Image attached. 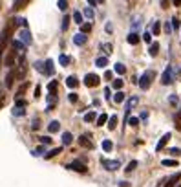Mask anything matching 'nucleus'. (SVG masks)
<instances>
[{"label":"nucleus","instance_id":"f257e3e1","mask_svg":"<svg viewBox=\"0 0 181 187\" xmlns=\"http://www.w3.org/2000/svg\"><path fill=\"white\" fill-rule=\"evenodd\" d=\"M154 77H156V73H154L152 70H146V72H144V73L139 77V81H137L141 90H148V88H150V84H152V79H154Z\"/></svg>","mask_w":181,"mask_h":187},{"label":"nucleus","instance_id":"f03ea898","mask_svg":"<svg viewBox=\"0 0 181 187\" xmlns=\"http://www.w3.org/2000/svg\"><path fill=\"white\" fill-rule=\"evenodd\" d=\"M174 83V70H172V66H166V70L163 72V75H161V84H172Z\"/></svg>","mask_w":181,"mask_h":187},{"label":"nucleus","instance_id":"7ed1b4c3","mask_svg":"<svg viewBox=\"0 0 181 187\" xmlns=\"http://www.w3.org/2000/svg\"><path fill=\"white\" fill-rule=\"evenodd\" d=\"M84 84H86L88 88H95V86H99V84H101V77H99V75H95V73H86V77H84Z\"/></svg>","mask_w":181,"mask_h":187},{"label":"nucleus","instance_id":"20e7f679","mask_svg":"<svg viewBox=\"0 0 181 187\" xmlns=\"http://www.w3.org/2000/svg\"><path fill=\"white\" fill-rule=\"evenodd\" d=\"M101 165L104 167L106 171H117L121 167L117 160H106V158H101Z\"/></svg>","mask_w":181,"mask_h":187},{"label":"nucleus","instance_id":"39448f33","mask_svg":"<svg viewBox=\"0 0 181 187\" xmlns=\"http://www.w3.org/2000/svg\"><path fill=\"white\" fill-rule=\"evenodd\" d=\"M66 167H68L70 171H77V172H82V174H84V172L88 171V167L84 165L82 162H77V160H75V162H71V163H68Z\"/></svg>","mask_w":181,"mask_h":187},{"label":"nucleus","instance_id":"423d86ee","mask_svg":"<svg viewBox=\"0 0 181 187\" xmlns=\"http://www.w3.org/2000/svg\"><path fill=\"white\" fill-rule=\"evenodd\" d=\"M19 37H20V42H24V44H31V42H33V37H31V33H29L28 28H24V29L20 31Z\"/></svg>","mask_w":181,"mask_h":187},{"label":"nucleus","instance_id":"0eeeda50","mask_svg":"<svg viewBox=\"0 0 181 187\" xmlns=\"http://www.w3.org/2000/svg\"><path fill=\"white\" fill-rule=\"evenodd\" d=\"M46 103H48V110H53V106L59 103V96H57V94H51V92H50V94L46 96Z\"/></svg>","mask_w":181,"mask_h":187},{"label":"nucleus","instance_id":"6e6552de","mask_svg":"<svg viewBox=\"0 0 181 187\" xmlns=\"http://www.w3.org/2000/svg\"><path fill=\"white\" fill-rule=\"evenodd\" d=\"M79 145L82 147V149H90V150H92V149H93V141L90 140V136L82 134V136L79 138Z\"/></svg>","mask_w":181,"mask_h":187},{"label":"nucleus","instance_id":"1a4fd4ad","mask_svg":"<svg viewBox=\"0 0 181 187\" xmlns=\"http://www.w3.org/2000/svg\"><path fill=\"white\" fill-rule=\"evenodd\" d=\"M11 48H13L17 53H20V55H24V51H26V50H24V48H26V44H24V42H20V41H17V39H13V41H11Z\"/></svg>","mask_w":181,"mask_h":187},{"label":"nucleus","instance_id":"9d476101","mask_svg":"<svg viewBox=\"0 0 181 187\" xmlns=\"http://www.w3.org/2000/svg\"><path fill=\"white\" fill-rule=\"evenodd\" d=\"M88 42V35H84V33H77V35H73V44H77V46H84Z\"/></svg>","mask_w":181,"mask_h":187},{"label":"nucleus","instance_id":"9b49d317","mask_svg":"<svg viewBox=\"0 0 181 187\" xmlns=\"http://www.w3.org/2000/svg\"><path fill=\"white\" fill-rule=\"evenodd\" d=\"M44 73L46 75H53L55 73V66H53V61L51 59H48V61L44 62Z\"/></svg>","mask_w":181,"mask_h":187},{"label":"nucleus","instance_id":"f8f14e48","mask_svg":"<svg viewBox=\"0 0 181 187\" xmlns=\"http://www.w3.org/2000/svg\"><path fill=\"white\" fill-rule=\"evenodd\" d=\"M15 57H17V51H15V50H11V51L6 55L4 64H6V66H13V64H15Z\"/></svg>","mask_w":181,"mask_h":187},{"label":"nucleus","instance_id":"ddd939ff","mask_svg":"<svg viewBox=\"0 0 181 187\" xmlns=\"http://www.w3.org/2000/svg\"><path fill=\"white\" fill-rule=\"evenodd\" d=\"M170 138H172L170 134H165V136H163V138L159 140V143L156 145V150H157V152H159V150H163V149H165V145L168 143V140H170Z\"/></svg>","mask_w":181,"mask_h":187},{"label":"nucleus","instance_id":"4468645a","mask_svg":"<svg viewBox=\"0 0 181 187\" xmlns=\"http://www.w3.org/2000/svg\"><path fill=\"white\" fill-rule=\"evenodd\" d=\"M60 152H62V147H55V149H51L48 154H44V158H46V160H51V158H55V156H59Z\"/></svg>","mask_w":181,"mask_h":187},{"label":"nucleus","instance_id":"2eb2a0df","mask_svg":"<svg viewBox=\"0 0 181 187\" xmlns=\"http://www.w3.org/2000/svg\"><path fill=\"white\" fill-rule=\"evenodd\" d=\"M66 84H68V88H77V86H79V79H77L75 75H70V77L66 79Z\"/></svg>","mask_w":181,"mask_h":187},{"label":"nucleus","instance_id":"dca6fc26","mask_svg":"<svg viewBox=\"0 0 181 187\" xmlns=\"http://www.w3.org/2000/svg\"><path fill=\"white\" fill-rule=\"evenodd\" d=\"M137 103H139V99H137V97H130V99H128V103H126V116L130 114V110H132V108H134Z\"/></svg>","mask_w":181,"mask_h":187},{"label":"nucleus","instance_id":"f3484780","mask_svg":"<svg viewBox=\"0 0 181 187\" xmlns=\"http://www.w3.org/2000/svg\"><path fill=\"white\" fill-rule=\"evenodd\" d=\"M28 4H29V0H15V6H13V9H15V11H20V9H24Z\"/></svg>","mask_w":181,"mask_h":187},{"label":"nucleus","instance_id":"a211bd4d","mask_svg":"<svg viewBox=\"0 0 181 187\" xmlns=\"http://www.w3.org/2000/svg\"><path fill=\"white\" fill-rule=\"evenodd\" d=\"M148 51H150V55H152V57H156V55L159 53V42H152Z\"/></svg>","mask_w":181,"mask_h":187},{"label":"nucleus","instance_id":"6ab92c4d","mask_svg":"<svg viewBox=\"0 0 181 187\" xmlns=\"http://www.w3.org/2000/svg\"><path fill=\"white\" fill-rule=\"evenodd\" d=\"M71 141H73V136H71L70 132H64V134H62V143H64V145H71Z\"/></svg>","mask_w":181,"mask_h":187},{"label":"nucleus","instance_id":"aec40b11","mask_svg":"<svg viewBox=\"0 0 181 187\" xmlns=\"http://www.w3.org/2000/svg\"><path fill=\"white\" fill-rule=\"evenodd\" d=\"M126 41H128V44H137V42H139V35L132 31V33H130V35L126 37Z\"/></svg>","mask_w":181,"mask_h":187},{"label":"nucleus","instance_id":"412c9836","mask_svg":"<svg viewBox=\"0 0 181 187\" xmlns=\"http://www.w3.org/2000/svg\"><path fill=\"white\" fill-rule=\"evenodd\" d=\"M115 127H117V116L108 118V128H110V130H115Z\"/></svg>","mask_w":181,"mask_h":187},{"label":"nucleus","instance_id":"4be33fe9","mask_svg":"<svg viewBox=\"0 0 181 187\" xmlns=\"http://www.w3.org/2000/svg\"><path fill=\"white\" fill-rule=\"evenodd\" d=\"M90 31H92V24H90V22H82V24H80V33L86 35V33H90Z\"/></svg>","mask_w":181,"mask_h":187},{"label":"nucleus","instance_id":"5701e85b","mask_svg":"<svg viewBox=\"0 0 181 187\" xmlns=\"http://www.w3.org/2000/svg\"><path fill=\"white\" fill-rule=\"evenodd\" d=\"M106 64H108L106 57H97L95 59V66H99V68H106Z\"/></svg>","mask_w":181,"mask_h":187},{"label":"nucleus","instance_id":"b1692460","mask_svg":"<svg viewBox=\"0 0 181 187\" xmlns=\"http://www.w3.org/2000/svg\"><path fill=\"white\" fill-rule=\"evenodd\" d=\"M114 70H115V73H119V75H124V73H126V68H124V64H121V62H117V64L114 66Z\"/></svg>","mask_w":181,"mask_h":187},{"label":"nucleus","instance_id":"393cba45","mask_svg":"<svg viewBox=\"0 0 181 187\" xmlns=\"http://www.w3.org/2000/svg\"><path fill=\"white\" fill-rule=\"evenodd\" d=\"M59 128H60L59 121H51V123L48 125V130H50V132H59Z\"/></svg>","mask_w":181,"mask_h":187},{"label":"nucleus","instance_id":"a878e982","mask_svg":"<svg viewBox=\"0 0 181 187\" xmlns=\"http://www.w3.org/2000/svg\"><path fill=\"white\" fill-rule=\"evenodd\" d=\"M70 20H71V19H70L68 15H64V17H62V24H60V29H62V31H66V29H68V26H70Z\"/></svg>","mask_w":181,"mask_h":187},{"label":"nucleus","instance_id":"bb28decb","mask_svg":"<svg viewBox=\"0 0 181 187\" xmlns=\"http://www.w3.org/2000/svg\"><path fill=\"white\" fill-rule=\"evenodd\" d=\"M112 149H114V143H112L110 140H104V141H102V150H104V152H110Z\"/></svg>","mask_w":181,"mask_h":187},{"label":"nucleus","instance_id":"cd10ccee","mask_svg":"<svg viewBox=\"0 0 181 187\" xmlns=\"http://www.w3.org/2000/svg\"><path fill=\"white\" fill-rule=\"evenodd\" d=\"M95 121H97L95 125H99V127H102V125H104L106 121H108V116H106V114H101V116H97V119H95Z\"/></svg>","mask_w":181,"mask_h":187},{"label":"nucleus","instance_id":"c85d7f7f","mask_svg":"<svg viewBox=\"0 0 181 187\" xmlns=\"http://www.w3.org/2000/svg\"><path fill=\"white\" fill-rule=\"evenodd\" d=\"M57 88H59V81H51V83L48 84V92H51V94H55Z\"/></svg>","mask_w":181,"mask_h":187},{"label":"nucleus","instance_id":"c756f323","mask_svg":"<svg viewBox=\"0 0 181 187\" xmlns=\"http://www.w3.org/2000/svg\"><path fill=\"white\" fill-rule=\"evenodd\" d=\"M59 62L62 64V66H70V62H71V59H70L68 55H60V57H59Z\"/></svg>","mask_w":181,"mask_h":187},{"label":"nucleus","instance_id":"7c9ffc66","mask_svg":"<svg viewBox=\"0 0 181 187\" xmlns=\"http://www.w3.org/2000/svg\"><path fill=\"white\" fill-rule=\"evenodd\" d=\"M13 79H15V73H13V72H9V73H7V79H6V86H7V88H11V86H13Z\"/></svg>","mask_w":181,"mask_h":187},{"label":"nucleus","instance_id":"2f4dec72","mask_svg":"<svg viewBox=\"0 0 181 187\" xmlns=\"http://www.w3.org/2000/svg\"><path fill=\"white\" fill-rule=\"evenodd\" d=\"M82 15H84V17H86V19H88V20H92V19H93V15H95V13H93V9H92V7H86V9H84V13H82Z\"/></svg>","mask_w":181,"mask_h":187},{"label":"nucleus","instance_id":"473e14b6","mask_svg":"<svg viewBox=\"0 0 181 187\" xmlns=\"http://www.w3.org/2000/svg\"><path fill=\"white\" fill-rule=\"evenodd\" d=\"M24 114H26V110H24V106H15V108H13V116H24Z\"/></svg>","mask_w":181,"mask_h":187},{"label":"nucleus","instance_id":"72a5a7b5","mask_svg":"<svg viewBox=\"0 0 181 187\" xmlns=\"http://www.w3.org/2000/svg\"><path fill=\"white\" fill-rule=\"evenodd\" d=\"M159 31H161V22H154V26H152V33L154 35H159Z\"/></svg>","mask_w":181,"mask_h":187},{"label":"nucleus","instance_id":"f704fd0d","mask_svg":"<svg viewBox=\"0 0 181 187\" xmlns=\"http://www.w3.org/2000/svg\"><path fill=\"white\" fill-rule=\"evenodd\" d=\"M124 101V94L123 92H117L115 96H114V103H123Z\"/></svg>","mask_w":181,"mask_h":187},{"label":"nucleus","instance_id":"c9c22d12","mask_svg":"<svg viewBox=\"0 0 181 187\" xmlns=\"http://www.w3.org/2000/svg\"><path fill=\"white\" fill-rule=\"evenodd\" d=\"M161 163L165 167H178V162H176V160H163Z\"/></svg>","mask_w":181,"mask_h":187},{"label":"nucleus","instance_id":"e433bc0d","mask_svg":"<svg viewBox=\"0 0 181 187\" xmlns=\"http://www.w3.org/2000/svg\"><path fill=\"white\" fill-rule=\"evenodd\" d=\"M112 86H114L115 90H121V88H123V79H114V81H112Z\"/></svg>","mask_w":181,"mask_h":187},{"label":"nucleus","instance_id":"4c0bfd02","mask_svg":"<svg viewBox=\"0 0 181 187\" xmlns=\"http://www.w3.org/2000/svg\"><path fill=\"white\" fill-rule=\"evenodd\" d=\"M101 50H104V53H106V55H110V53H112V44H110V42H106V44H102V46H101Z\"/></svg>","mask_w":181,"mask_h":187},{"label":"nucleus","instance_id":"58836bf2","mask_svg":"<svg viewBox=\"0 0 181 187\" xmlns=\"http://www.w3.org/2000/svg\"><path fill=\"white\" fill-rule=\"evenodd\" d=\"M95 119H97V116H95L93 112H88V114L84 116V121H86V123H88V121H95Z\"/></svg>","mask_w":181,"mask_h":187},{"label":"nucleus","instance_id":"ea45409f","mask_svg":"<svg viewBox=\"0 0 181 187\" xmlns=\"http://www.w3.org/2000/svg\"><path fill=\"white\" fill-rule=\"evenodd\" d=\"M181 178V174H174L170 180H168V184H166V187H174V184H176V180H179Z\"/></svg>","mask_w":181,"mask_h":187},{"label":"nucleus","instance_id":"a19ab883","mask_svg":"<svg viewBox=\"0 0 181 187\" xmlns=\"http://www.w3.org/2000/svg\"><path fill=\"white\" fill-rule=\"evenodd\" d=\"M57 6H59L60 11H66V9H68V0H59V4H57Z\"/></svg>","mask_w":181,"mask_h":187},{"label":"nucleus","instance_id":"79ce46f5","mask_svg":"<svg viewBox=\"0 0 181 187\" xmlns=\"http://www.w3.org/2000/svg\"><path fill=\"white\" fill-rule=\"evenodd\" d=\"M136 167H137V162H136V160H132V162L126 165V169H124V171H126V172H130V171H134Z\"/></svg>","mask_w":181,"mask_h":187},{"label":"nucleus","instance_id":"37998d69","mask_svg":"<svg viewBox=\"0 0 181 187\" xmlns=\"http://www.w3.org/2000/svg\"><path fill=\"white\" fill-rule=\"evenodd\" d=\"M170 26H172V29H179V28H181L179 19H176V17H174V19H172V24H170Z\"/></svg>","mask_w":181,"mask_h":187},{"label":"nucleus","instance_id":"c03bdc74","mask_svg":"<svg viewBox=\"0 0 181 187\" xmlns=\"http://www.w3.org/2000/svg\"><path fill=\"white\" fill-rule=\"evenodd\" d=\"M73 22H75V24H82V15H80L79 11L73 13Z\"/></svg>","mask_w":181,"mask_h":187},{"label":"nucleus","instance_id":"a18cd8bd","mask_svg":"<svg viewBox=\"0 0 181 187\" xmlns=\"http://www.w3.org/2000/svg\"><path fill=\"white\" fill-rule=\"evenodd\" d=\"M35 70H39L40 73H44V62H42V61H37V62H35Z\"/></svg>","mask_w":181,"mask_h":187},{"label":"nucleus","instance_id":"49530a36","mask_svg":"<svg viewBox=\"0 0 181 187\" xmlns=\"http://www.w3.org/2000/svg\"><path fill=\"white\" fill-rule=\"evenodd\" d=\"M13 22H17V24H20L22 28H28V20H26V19H13Z\"/></svg>","mask_w":181,"mask_h":187},{"label":"nucleus","instance_id":"de8ad7c7","mask_svg":"<svg viewBox=\"0 0 181 187\" xmlns=\"http://www.w3.org/2000/svg\"><path fill=\"white\" fill-rule=\"evenodd\" d=\"M168 152H170L172 156H179V154H181V149H178V147H174V149H168Z\"/></svg>","mask_w":181,"mask_h":187},{"label":"nucleus","instance_id":"09e8293b","mask_svg":"<svg viewBox=\"0 0 181 187\" xmlns=\"http://www.w3.org/2000/svg\"><path fill=\"white\" fill-rule=\"evenodd\" d=\"M40 143L50 145V143H51V138H50V136H42V138H40Z\"/></svg>","mask_w":181,"mask_h":187},{"label":"nucleus","instance_id":"8fccbe9b","mask_svg":"<svg viewBox=\"0 0 181 187\" xmlns=\"http://www.w3.org/2000/svg\"><path fill=\"white\" fill-rule=\"evenodd\" d=\"M128 125L137 127V125H139V119H137V118H128Z\"/></svg>","mask_w":181,"mask_h":187},{"label":"nucleus","instance_id":"3c124183","mask_svg":"<svg viewBox=\"0 0 181 187\" xmlns=\"http://www.w3.org/2000/svg\"><path fill=\"white\" fill-rule=\"evenodd\" d=\"M143 41H144V42H152V33H148V31L143 33Z\"/></svg>","mask_w":181,"mask_h":187},{"label":"nucleus","instance_id":"603ef678","mask_svg":"<svg viewBox=\"0 0 181 187\" xmlns=\"http://www.w3.org/2000/svg\"><path fill=\"white\" fill-rule=\"evenodd\" d=\"M4 103H6V92L0 90V106H4Z\"/></svg>","mask_w":181,"mask_h":187},{"label":"nucleus","instance_id":"864d4df0","mask_svg":"<svg viewBox=\"0 0 181 187\" xmlns=\"http://www.w3.org/2000/svg\"><path fill=\"white\" fill-rule=\"evenodd\" d=\"M68 99H70V103H75V101H77V94H70Z\"/></svg>","mask_w":181,"mask_h":187},{"label":"nucleus","instance_id":"5fc2aeb1","mask_svg":"<svg viewBox=\"0 0 181 187\" xmlns=\"http://www.w3.org/2000/svg\"><path fill=\"white\" fill-rule=\"evenodd\" d=\"M176 128L181 130V118H179V116H176Z\"/></svg>","mask_w":181,"mask_h":187},{"label":"nucleus","instance_id":"6e6d98bb","mask_svg":"<svg viewBox=\"0 0 181 187\" xmlns=\"http://www.w3.org/2000/svg\"><path fill=\"white\" fill-rule=\"evenodd\" d=\"M168 101H170V105H178V97H176V96H170Z\"/></svg>","mask_w":181,"mask_h":187},{"label":"nucleus","instance_id":"4d7b16f0","mask_svg":"<svg viewBox=\"0 0 181 187\" xmlns=\"http://www.w3.org/2000/svg\"><path fill=\"white\" fill-rule=\"evenodd\" d=\"M161 7L166 9V7H168V0H161Z\"/></svg>","mask_w":181,"mask_h":187},{"label":"nucleus","instance_id":"13d9d810","mask_svg":"<svg viewBox=\"0 0 181 187\" xmlns=\"http://www.w3.org/2000/svg\"><path fill=\"white\" fill-rule=\"evenodd\" d=\"M17 106H26V101L24 99H17Z\"/></svg>","mask_w":181,"mask_h":187},{"label":"nucleus","instance_id":"bf43d9fd","mask_svg":"<svg viewBox=\"0 0 181 187\" xmlns=\"http://www.w3.org/2000/svg\"><path fill=\"white\" fill-rule=\"evenodd\" d=\"M165 31L170 33V31H172V26H170V24H165Z\"/></svg>","mask_w":181,"mask_h":187},{"label":"nucleus","instance_id":"052dcab7","mask_svg":"<svg viewBox=\"0 0 181 187\" xmlns=\"http://www.w3.org/2000/svg\"><path fill=\"white\" fill-rule=\"evenodd\" d=\"M112 75H114L112 72H106V73H104V79H108V81H110V79H112Z\"/></svg>","mask_w":181,"mask_h":187},{"label":"nucleus","instance_id":"680f3d73","mask_svg":"<svg viewBox=\"0 0 181 187\" xmlns=\"http://www.w3.org/2000/svg\"><path fill=\"white\" fill-rule=\"evenodd\" d=\"M35 97H40V86L35 88Z\"/></svg>","mask_w":181,"mask_h":187},{"label":"nucleus","instance_id":"e2e57ef3","mask_svg":"<svg viewBox=\"0 0 181 187\" xmlns=\"http://www.w3.org/2000/svg\"><path fill=\"white\" fill-rule=\"evenodd\" d=\"M86 2H88V4H90V7H92V6H95V2H97V0H86Z\"/></svg>","mask_w":181,"mask_h":187},{"label":"nucleus","instance_id":"0e129e2a","mask_svg":"<svg viewBox=\"0 0 181 187\" xmlns=\"http://www.w3.org/2000/svg\"><path fill=\"white\" fill-rule=\"evenodd\" d=\"M174 2V6H181V0H172Z\"/></svg>","mask_w":181,"mask_h":187},{"label":"nucleus","instance_id":"69168bd1","mask_svg":"<svg viewBox=\"0 0 181 187\" xmlns=\"http://www.w3.org/2000/svg\"><path fill=\"white\" fill-rule=\"evenodd\" d=\"M119 187H128V184H126V182H121V184H119Z\"/></svg>","mask_w":181,"mask_h":187},{"label":"nucleus","instance_id":"338daca9","mask_svg":"<svg viewBox=\"0 0 181 187\" xmlns=\"http://www.w3.org/2000/svg\"><path fill=\"white\" fill-rule=\"evenodd\" d=\"M97 2H104V0H97Z\"/></svg>","mask_w":181,"mask_h":187},{"label":"nucleus","instance_id":"774afa93","mask_svg":"<svg viewBox=\"0 0 181 187\" xmlns=\"http://www.w3.org/2000/svg\"><path fill=\"white\" fill-rule=\"evenodd\" d=\"M178 187H181V184H179V185H178Z\"/></svg>","mask_w":181,"mask_h":187}]
</instances>
